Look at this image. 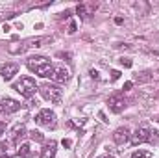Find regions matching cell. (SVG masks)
Masks as SVG:
<instances>
[{
  "label": "cell",
  "instance_id": "obj_5",
  "mask_svg": "<svg viewBox=\"0 0 159 158\" xmlns=\"http://www.w3.org/2000/svg\"><path fill=\"white\" fill-rule=\"evenodd\" d=\"M107 106L113 114H120L124 108H126V101H124V95L122 93H115L107 99Z\"/></svg>",
  "mask_w": 159,
  "mask_h": 158
},
{
  "label": "cell",
  "instance_id": "obj_17",
  "mask_svg": "<svg viewBox=\"0 0 159 158\" xmlns=\"http://www.w3.org/2000/svg\"><path fill=\"white\" fill-rule=\"evenodd\" d=\"M150 155L146 153V151H135L133 155H131V158H148Z\"/></svg>",
  "mask_w": 159,
  "mask_h": 158
},
{
  "label": "cell",
  "instance_id": "obj_16",
  "mask_svg": "<svg viewBox=\"0 0 159 158\" xmlns=\"http://www.w3.org/2000/svg\"><path fill=\"white\" fill-rule=\"evenodd\" d=\"M137 80L139 82H148V80H152V75L146 71V73H141V77H137Z\"/></svg>",
  "mask_w": 159,
  "mask_h": 158
},
{
  "label": "cell",
  "instance_id": "obj_12",
  "mask_svg": "<svg viewBox=\"0 0 159 158\" xmlns=\"http://www.w3.org/2000/svg\"><path fill=\"white\" fill-rule=\"evenodd\" d=\"M56 147H57V143L52 140L50 143H46V145L43 147V153H41V156H43V158H54V156H56Z\"/></svg>",
  "mask_w": 159,
  "mask_h": 158
},
{
  "label": "cell",
  "instance_id": "obj_11",
  "mask_svg": "<svg viewBox=\"0 0 159 158\" xmlns=\"http://www.w3.org/2000/svg\"><path fill=\"white\" fill-rule=\"evenodd\" d=\"M54 82H57V84H65V82H69L70 78V75H69V71L65 69V67H59V69H54Z\"/></svg>",
  "mask_w": 159,
  "mask_h": 158
},
{
  "label": "cell",
  "instance_id": "obj_24",
  "mask_svg": "<svg viewBox=\"0 0 159 158\" xmlns=\"http://www.w3.org/2000/svg\"><path fill=\"white\" fill-rule=\"evenodd\" d=\"M91 77H93V78H100V77H98V73H96V71H94V69H93V71H91Z\"/></svg>",
  "mask_w": 159,
  "mask_h": 158
},
{
  "label": "cell",
  "instance_id": "obj_4",
  "mask_svg": "<svg viewBox=\"0 0 159 158\" xmlns=\"http://www.w3.org/2000/svg\"><path fill=\"white\" fill-rule=\"evenodd\" d=\"M35 123L41 125V126L54 128V126H56V114L50 112V110H41L39 114L35 116Z\"/></svg>",
  "mask_w": 159,
  "mask_h": 158
},
{
  "label": "cell",
  "instance_id": "obj_2",
  "mask_svg": "<svg viewBox=\"0 0 159 158\" xmlns=\"http://www.w3.org/2000/svg\"><path fill=\"white\" fill-rule=\"evenodd\" d=\"M13 89H15L17 93H20L24 99H30V97H34V95H35V91H37L39 87H37L35 80L32 78V77H22V78L13 86Z\"/></svg>",
  "mask_w": 159,
  "mask_h": 158
},
{
  "label": "cell",
  "instance_id": "obj_9",
  "mask_svg": "<svg viewBox=\"0 0 159 158\" xmlns=\"http://www.w3.org/2000/svg\"><path fill=\"white\" fill-rule=\"evenodd\" d=\"M17 73H19V65L17 63H6L2 67V78L4 80H11L13 75H17Z\"/></svg>",
  "mask_w": 159,
  "mask_h": 158
},
{
  "label": "cell",
  "instance_id": "obj_27",
  "mask_svg": "<svg viewBox=\"0 0 159 158\" xmlns=\"http://www.w3.org/2000/svg\"><path fill=\"white\" fill-rule=\"evenodd\" d=\"M157 121H159V119H157Z\"/></svg>",
  "mask_w": 159,
  "mask_h": 158
},
{
  "label": "cell",
  "instance_id": "obj_25",
  "mask_svg": "<svg viewBox=\"0 0 159 158\" xmlns=\"http://www.w3.org/2000/svg\"><path fill=\"white\" fill-rule=\"evenodd\" d=\"M2 158H13V156H7V155H2Z\"/></svg>",
  "mask_w": 159,
  "mask_h": 158
},
{
  "label": "cell",
  "instance_id": "obj_23",
  "mask_svg": "<svg viewBox=\"0 0 159 158\" xmlns=\"http://www.w3.org/2000/svg\"><path fill=\"white\" fill-rule=\"evenodd\" d=\"M70 145H72L70 140H63V147H70Z\"/></svg>",
  "mask_w": 159,
  "mask_h": 158
},
{
  "label": "cell",
  "instance_id": "obj_8",
  "mask_svg": "<svg viewBox=\"0 0 159 158\" xmlns=\"http://www.w3.org/2000/svg\"><path fill=\"white\" fill-rule=\"evenodd\" d=\"M113 141H115L117 145H124V143H128V141H129V130H128L126 126L117 128V130L113 132Z\"/></svg>",
  "mask_w": 159,
  "mask_h": 158
},
{
  "label": "cell",
  "instance_id": "obj_20",
  "mask_svg": "<svg viewBox=\"0 0 159 158\" xmlns=\"http://www.w3.org/2000/svg\"><path fill=\"white\" fill-rule=\"evenodd\" d=\"M131 87H133V82H126L122 89H124V91H128V89H131Z\"/></svg>",
  "mask_w": 159,
  "mask_h": 158
},
{
  "label": "cell",
  "instance_id": "obj_19",
  "mask_svg": "<svg viewBox=\"0 0 159 158\" xmlns=\"http://www.w3.org/2000/svg\"><path fill=\"white\" fill-rule=\"evenodd\" d=\"M111 78H113V80H119L120 78V71H111Z\"/></svg>",
  "mask_w": 159,
  "mask_h": 158
},
{
  "label": "cell",
  "instance_id": "obj_22",
  "mask_svg": "<svg viewBox=\"0 0 159 158\" xmlns=\"http://www.w3.org/2000/svg\"><path fill=\"white\" fill-rule=\"evenodd\" d=\"M4 130H6V123H4V121H0V136L4 134Z\"/></svg>",
  "mask_w": 159,
  "mask_h": 158
},
{
  "label": "cell",
  "instance_id": "obj_3",
  "mask_svg": "<svg viewBox=\"0 0 159 158\" xmlns=\"http://www.w3.org/2000/svg\"><path fill=\"white\" fill-rule=\"evenodd\" d=\"M39 93L46 101L56 102V104L61 101V95H63V91L57 86H54V84H43V86H39Z\"/></svg>",
  "mask_w": 159,
  "mask_h": 158
},
{
  "label": "cell",
  "instance_id": "obj_14",
  "mask_svg": "<svg viewBox=\"0 0 159 158\" xmlns=\"http://www.w3.org/2000/svg\"><path fill=\"white\" fill-rule=\"evenodd\" d=\"M150 143H159V130H150Z\"/></svg>",
  "mask_w": 159,
  "mask_h": 158
},
{
  "label": "cell",
  "instance_id": "obj_21",
  "mask_svg": "<svg viewBox=\"0 0 159 158\" xmlns=\"http://www.w3.org/2000/svg\"><path fill=\"white\" fill-rule=\"evenodd\" d=\"M6 149H7V143H6V141H2V143H0V155H4V151H6Z\"/></svg>",
  "mask_w": 159,
  "mask_h": 158
},
{
  "label": "cell",
  "instance_id": "obj_10",
  "mask_svg": "<svg viewBox=\"0 0 159 158\" xmlns=\"http://www.w3.org/2000/svg\"><path fill=\"white\" fill-rule=\"evenodd\" d=\"M24 136H26V128H24V125H17V126L11 130V143L19 145V141H20Z\"/></svg>",
  "mask_w": 159,
  "mask_h": 158
},
{
  "label": "cell",
  "instance_id": "obj_18",
  "mask_svg": "<svg viewBox=\"0 0 159 158\" xmlns=\"http://www.w3.org/2000/svg\"><path fill=\"white\" fill-rule=\"evenodd\" d=\"M120 63H122L124 67H131V60H128V58H122V60H120Z\"/></svg>",
  "mask_w": 159,
  "mask_h": 158
},
{
  "label": "cell",
  "instance_id": "obj_1",
  "mask_svg": "<svg viewBox=\"0 0 159 158\" xmlns=\"http://www.w3.org/2000/svg\"><path fill=\"white\" fill-rule=\"evenodd\" d=\"M28 67L35 73V75H39L43 78H52L54 77V67H52V63L44 58V56H34V58H30L28 60Z\"/></svg>",
  "mask_w": 159,
  "mask_h": 158
},
{
  "label": "cell",
  "instance_id": "obj_13",
  "mask_svg": "<svg viewBox=\"0 0 159 158\" xmlns=\"http://www.w3.org/2000/svg\"><path fill=\"white\" fill-rule=\"evenodd\" d=\"M28 155H30V145H26V143H24V145H20V147H19V151H17V156H19V158H26Z\"/></svg>",
  "mask_w": 159,
  "mask_h": 158
},
{
  "label": "cell",
  "instance_id": "obj_28",
  "mask_svg": "<svg viewBox=\"0 0 159 158\" xmlns=\"http://www.w3.org/2000/svg\"><path fill=\"white\" fill-rule=\"evenodd\" d=\"M157 73H159V71H157Z\"/></svg>",
  "mask_w": 159,
  "mask_h": 158
},
{
  "label": "cell",
  "instance_id": "obj_6",
  "mask_svg": "<svg viewBox=\"0 0 159 158\" xmlns=\"http://www.w3.org/2000/svg\"><path fill=\"white\" fill-rule=\"evenodd\" d=\"M148 140H150V128H148V126H139V128L135 130L133 138H131V143H133V145H141V143H144V141H148Z\"/></svg>",
  "mask_w": 159,
  "mask_h": 158
},
{
  "label": "cell",
  "instance_id": "obj_7",
  "mask_svg": "<svg viewBox=\"0 0 159 158\" xmlns=\"http://www.w3.org/2000/svg\"><path fill=\"white\" fill-rule=\"evenodd\" d=\"M20 108V104L15 99H2L0 101V114H15Z\"/></svg>",
  "mask_w": 159,
  "mask_h": 158
},
{
  "label": "cell",
  "instance_id": "obj_26",
  "mask_svg": "<svg viewBox=\"0 0 159 158\" xmlns=\"http://www.w3.org/2000/svg\"><path fill=\"white\" fill-rule=\"evenodd\" d=\"M98 158H113V156H107V155H106V156H98Z\"/></svg>",
  "mask_w": 159,
  "mask_h": 158
},
{
  "label": "cell",
  "instance_id": "obj_15",
  "mask_svg": "<svg viewBox=\"0 0 159 158\" xmlns=\"http://www.w3.org/2000/svg\"><path fill=\"white\" fill-rule=\"evenodd\" d=\"M30 138H32L34 141H43V134H41L39 130H32V132H30Z\"/></svg>",
  "mask_w": 159,
  "mask_h": 158
}]
</instances>
